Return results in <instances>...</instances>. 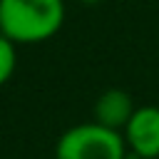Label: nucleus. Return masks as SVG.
Instances as JSON below:
<instances>
[{"label": "nucleus", "mask_w": 159, "mask_h": 159, "mask_svg": "<svg viewBox=\"0 0 159 159\" xmlns=\"http://www.w3.org/2000/svg\"><path fill=\"white\" fill-rule=\"evenodd\" d=\"M82 5H99V2H104V0H80Z\"/></svg>", "instance_id": "obj_6"}, {"label": "nucleus", "mask_w": 159, "mask_h": 159, "mask_svg": "<svg viewBox=\"0 0 159 159\" xmlns=\"http://www.w3.org/2000/svg\"><path fill=\"white\" fill-rule=\"evenodd\" d=\"M129 149L122 132L99 122H82L65 129L55 144V159H127Z\"/></svg>", "instance_id": "obj_2"}, {"label": "nucleus", "mask_w": 159, "mask_h": 159, "mask_svg": "<svg viewBox=\"0 0 159 159\" xmlns=\"http://www.w3.org/2000/svg\"><path fill=\"white\" fill-rule=\"evenodd\" d=\"M132 159H159V107L142 104L122 129Z\"/></svg>", "instance_id": "obj_3"}, {"label": "nucleus", "mask_w": 159, "mask_h": 159, "mask_svg": "<svg viewBox=\"0 0 159 159\" xmlns=\"http://www.w3.org/2000/svg\"><path fill=\"white\" fill-rule=\"evenodd\" d=\"M134 109L137 107H134L132 94L119 89V87H112V89H104L97 97V102H94V122L122 132Z\"/></svg>", "instance_id": "obj_4"}, {"label": "nucleus", "mask_w": 159, "mask_h": 159, "mask_svg": "<svg viewBox=\"0 0 159 159\" xmlns=\"http://www.w3.org/2000/svg\"><path fill=\"white\" fill-rule=\"evenodd\" d=\"M17 67V45L0 32V87L7 84Z\"/></svg>", "instance_id": "obj_5"}, {"label": "nucleus", "mask_w": 159, "mask_h": 159, "mask_svg": "<svg viewBox=\"0 0 159 159\" xmlns=\"http://www.w3.org/2000/svg\"><path fill=\"white\" fill-rule=\"evenodd\" d=\"M65 25V0H0V32L15 45L52 40Z\"/></svg>", "instance_id": "obj_1"}]
</instances>
